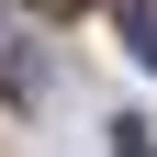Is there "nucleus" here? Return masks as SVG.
I'll return each mask as SVG.
<instances>
[{
    "label": "nucleus",
    "mask_w": 157,
    "mask_h": 157,
    "mask_svg": "<svg viewBox=\"0 0 157 157\" xmlns=\"http://www.w3.org/2000/svg\"><path fill=\"white\" fill-rule=\"evenodd\" d=\"M112 23H124V56L157 67V0H112Z\"/></svg>",
    "instance_id": "obj_1"
}]
</instances>
